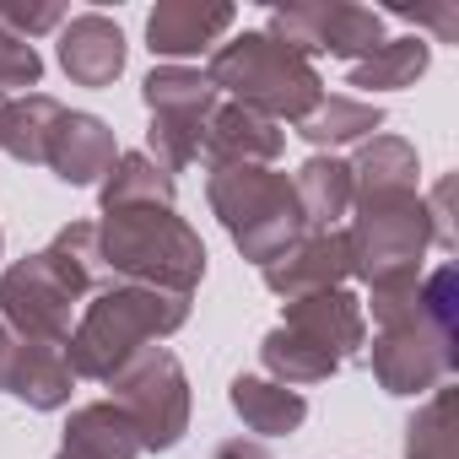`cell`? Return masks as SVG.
Masks as SVG:
<instances>
[{"label": "cell", "mask_w": 459, "mask_h": 459, "mask_svg": "<svg viewBox=\"0 0 459 459\" xmlns=\"http://www.w3.org/2000/svg\"><path fill=\"white\" fill-rule=\"evenodd\" d=\"M432 60V44L416 33V39H384L368 60L351 65V82L357 92H400V87H416V76L427 71Z\"/></svg>", "instance_id": "cell-22"}, {"label": "cell", "mask_w": 459, "mask_h": 459, "mask_svg": "<svg viewBox=\"0 0 459 459\" xmlns=\"http://www.w3.org/2000/svg\"><path fill=\"white\" fill-rule=\"evenodd\" d=\"M205 82L216 92H233L238 108H255L276 125L281 119L303 125L325 103V82H319L314 60L276 44L271 33H238L233 44H221L205 65Z\"/></svg>", "instance_id": "cell-3"}, {"label": "cell", "mask_w": 459, "mask_h": 459, "mask_svg": "<svg viewBox=\"0 0 459 459\" xmlns=\"http://www.w3.org/2000/svg\"><path fill=\"white\" fill-rule=\"evenodd\" d=\"M265 33L276 44L298 49L303 60L308 55H341L357 65L384 44V17L368 6H341V0H330V6H276Z\"/></svg>", "instance_id": "cell-9"}, {"label": "cell", "mask_w": 459, "mask_h": 459, "mask_svg": "<svg viewBox=\"0 0 459 459\" xmlns=\"http://www.w3.org/2000/svg\"><path fill=\"white\" fill-rule=\"evenodd\" d=\"M130 205H173V173H162L146 152L114 157L103 178V211H130Z\"/></svg>", "instance_id": "cell-23"}, {"label": "cell", "mask_w": 459, "mask_h": 459, "mask_svg": "<svg viewBox=\"0 0 459 459\" xmlns=\"http://www.w3.org/2000/svg\"><path fill=\"white\" fill-rule=\"evenodd\" d=\"M287 330L308 335V341H314V346H325L335 362L357 357V351H362V341H368L362 303H357L346 287H330V292H314V298L287 303Z\"/></svg>", "instance_id": "cell-12"}, {"label": "cell", "mask_w": 459, "mask_h": 459, "mask_svg": "<svg viewBox=\"0 0 459 459\" xmlns=\"http://www.w3.org/2000/svg\"><path fill=\"white\" fill-rule=\"evenodd\" d=\"M281 146H287L281 125L255 108H238V103H216L205 119V135H200V157L211 168H271L281 157Z\"/></svg>", "instance_id": "cell-10"}, {"label": "cell", "mask_w": 459, "mask_h": 459, "mask_svg": "<svg viewBox=\"0 0 459 459\" xmlns=\"http://www.w3.org/2000/svg\"><path fill=\"white\" fill-rule=\"evenodd\" d=\"M60 114H65V108H60L49 92L6 98V103H0V152H12L17 162H44Z\"/></svg>", "instance_id": "cell-21"}, {"label": "cell", "mask_w": 459, "mask_h": 459, "mask_svg": "<svg viewBox=\"0 0 459 459\" xmlns=\"http://www.w3.org/2000/svg\"><path fill=\"white\" fill-rule=\"evenodd\" d=\"M6 351H12V330L0 325V373H6Z\"/></svg>", "instance_id": "cell-30"}, {"label": "cell", "mask_w": 459, "mask_h": 459, "mask_svg": "<svg viewBox=\"0 0 459 459\" xmlns=\"http://www.w3.org/2000/svg\"><path fill=\"white\" fill-rule=\"evenodd\" d=\"M265 287L287 303L330 292L351 276V255H346V233H303L292 249H281L271 265H260Z\"/></svg>", "instance_id": "cell-11"}, {"label": "cell", "mask_w": 459, "mask_h": 459, "mask_svg": "<svg viewBox=\"0 0 459 459\" xmlns=\"http://www.w3.org/2000/svg\"><path fill=\"white\" fill-rule=\"evenodd\" d=\"M71 362H65V346H44V341H22L12 335V351H6V373H0V389L28 400L33 411H60L71 400Z\"/></svg>", "instance_id": "cell-13"}, {"label": "cell", "mask_w": 459, "mask_h": 459, "mask_svg": "<svg viewBox=\"0 0 459 459\" xmlns=\"http://www.w3.org/2000/svg\"><path fill=\"white\" fill-rule=\"evenodd\" d=\"M346 168H351V205L416 195V146L400 135H373Z\"/></svg>", "instance_id": "cell-17"}, {"label": "cell", "mask_w": 459, "mask_h": 459, "mask_svg": "<svg viewBox=\"0 0 459 459\" xmlns=\"http://www.w3.org/2000/svg\"><path fill=\"white\" fill-rule=\"evenodd\" d=\"M141 454V437L130 427V416L114 405V400H98V405H82L65 427V448L55 459H135Z\"/></svg>", "instance_id": "cell-19"}, {"label": "cell", "mask_w": 459, "mask_h": 459, "mask_svg": "<svg viewBox=\"0 0 459 459\" xmlns=\"http://www.w3.org/2000/svg\"><path fill=\"white\" fill-rule=\"evenodd\" d=\"M44 76V60L28 39H17L12 28H0V98H6L12 87H39Z\"/></svg>", "instance_id": "cell-28"}, {"label": "cell", "mask_w": 459, "mask_h": 459, "mask_svg": "<svg viewBox=\"0 0 459 459\" xmlns=\"http://www.w3.org/2000/svg\"><path fill=\"white\" fill-rule=\"evenodd\" d=\"M114 157H119V146H114V130L98 119V114H60V125H55V135H49V152H44V162L55 168V178H65V184H98L108 168H114Z\"/></svg>", "instance_id": "cell-16"}, {"label": "cell", "mask_w": 459, "mask_h": 459, "mask_svg": "<svg viewBox=\"0 0 459 459\" xmlns=\"http://www.w3.org/2000/svg\"><path fill=\"white\" fill-rule=\"evenodd\" d=\"M114 405L130 416L141 448H173L189 427V384L173 351L162 346H141L114 378Z\"/></svg>", "instance_id": "cell-6"}, {"label": "cell", "mask_w": 459, "mask_h": 459, "mask_svg": "<svg viewBox=\"0 0 459 459\" xmlns=\"http://www.w3.org/2000/svg\"><path fill=\"white\" fill-rule=\"evenodd\" d=\"M82 292L76 281L49 260V255H28L0 276V325L22 341H44V346H65L71 341V314H76Z\"/></svg>", "instance_id": "cell-8"}, {"label": "cell", "mask_w": 459, "mask_h": 459, "mask_svg": "<svg viewBox=\"0 0 459 459\" xmlns=\"http://www.w3.org/2000/svg\"><path fill=\"white\" fill-rule=\"evenodd\" d=\"M233 411L244 416V427L249 432H265V437H287V432H298L303 427V416H308V400L298 394V389H287V384H276V378H233Z\"/></svg>", "instance_id": "cell-20"}, {"label": "cell", "mask_w": 459, "mask_h": 459, "mask_svg": "<svg viewBox=\"0 0 459 459\" xmlns=\"http://www.w3.org/2000/svg\"><path fill=\"white\" fill-rule=\"evenodd\" d=\"M384 125V108L378 103H362V98H325L303 125L298 135L314 141V146H346V141H362Z\"/></svg>", "instance_id": "cell-25"}, {"label": "cell", "mask_w": 459, "mask_h": 459, "mask_svg": "<svg viewBox=\"0 0 459 459\" xmlns=\"http://www.w3.org/2000/svg\"><path fill=\"white\" fill-rule=\"evenodd\" d=\"M260 357H265V368L276 373V384H287V389H303V384H325V378L341 368V362H335L325 346H314L308 335H298V330H287V325H276V330L265 335Z\"/></svg>", "instance_id": "cell-24"}, {"label": "cell", "mask_w": 459, "mask_h": 459, "mask_svg": "<svg viewBox=\"0 0 459 459\" xmlns=\"http://www.w3.org/2000/svg\"><path fill=\"white\" fill-rule=\"evenodd\" d=\"M205 195L227 227V238L255 265H271L281 249L303 238V211H298L292 178L276 168H211Z\"/></svg>", "instance_id": "cell-4"}, {"label": "cell", "mask_w": 459, "mask_h": 459, "mask_svg": "<svg viewBox=\"0 0 459 459\" xmlns=\"http://www.w3.org/2000/svg\"><path fill=\"white\" fill-rule=\"evenodd\" d=\"M141 98L152 108V130H146V157L162 173H178L200 157V135L205 119L216 108V87L205 82V71L189 65H157L141 82Z\"/></svg>", "instance_id": "cell-5"}, {"label": "cell", "mask_w": 459, "mask_h": 459, "mask_svg": "<svg viewBox=\"0 0 459 459\" xmlns=\"http://www.w3.org/2000/svg\"><path fill=\"white\" fill-rule=\"evenodd\" d=\"M184 319H189V298L152 292V287H108L87 303L82 325L71 330L65 362L76 378L108 384L141 346H152L157 335H173Z\"/></svg>", "instance_id": "cell-2"}, {"label": "cell", "mask_w": 459, "mask_h": 459, "mask_svg": "<svg viewBox=\"0 0 459 459\" xmlns=\"http://www.w3.org/2000/svg\"><path fill=\"white\" fill-rule=\"evenodd\" d=\"M405 459H459V432H454V389H432L427 405L405 427Z\"/></svg>", "instance_id": "cell-26"}, {"label": "cell", "mask_w": 459, "mask_h": 459, "mask_svg": "<svg viewBox=\"0 0 459 459\" xmlns=\"http://www.w3.org/2000/svg\"><path fill=\"white\" fill-rule=\"evenodd\" d=\"M303 233H341V216L351 211V168L341 157H308L292 178Z\"/></svg>", "instance_id": "cell-18"}, {"label": "cell", "mask_w": 459, "mask_h": 459, "mask_svg": "<svg viewBox=\"0 0 459 459\" xmlns=\"http://www.w3.org/2000/svg\"><path fill=\"white\" fill-rule=\"evenodd\" d=\"M60 65L76 87H108L119 71H125V33L98 17V12H82V17H65L60 28Z\"/></svg>", "instance_id": "cell-15"}, {"label": "cell", "mask_w": 459, "mask_h": 459, "mask_svg": "<svg viewBox=\"0 0 459 459\" xmlns=\"http://www.w3.org/2000/svg\"><path fill=\"white\" fill-rule=\"evenodd\" d=\"M98 249H103V271L125 276V287L189 298L205 276V244L184 216H173V205L108 211L98 221Z\"/></svg>", "instance_id": "cell-1"}, {"label": "cell", "mask_w": 459, "mask_h": 459, "mask_svg": "<svg viewBox=\"0 0 459 459\" xmlns=\"http://www.w3.org/2000/svg\"><path fill=\"white\" fill-rule=\"evenodd\" d=\"M44 255L76 281V292H92L98 281H108V271H103V249H98V221H71V227H60L55 244H49Z\"/></svg>", "instance_id": "cell-27"}, {"label": "cell", "mask_w": 459, "mask_h": 459, "mask_svg": "<svg viewBox=\"0 0 459 459\" xmlns=\"http://www.w3.org/2000/svg\"><path fill=\"white\" fill-rule=\"evenodd\" d=\"M216 459H271V448H260V443H244V437H233V443H221V448H216Z\"/></svg>", "instance_id": "cell-29"}, {"label": "cell", "mask_w": 459, "mask_h": 459, "mask_svg": "<svg viewBox=\"0 0 459 459\" xmlns=\"http://www.w3.org/2000/svg\"><path fill=\"white\" fill-rule=\"evenodd\" d=\"M0 103H6V98H0Z\"/></svg>", "instance_id": "cell-31"}, {"label": "cell", "mask_w": 459, "mask_h": 459, "mask_svg": "<svg viewBox=\"0 0 459 459\" xmlns=\"http://www.w3.org/2000/svg\"><path fill=\"white\" fill-rule=\"evenodd\" d=\"M227 28H233V6H216V0H162L146 17V44H152V55L184 60V55L211 49Z\"/></svg>", "instance_id": "cell-14"}, {"label": "cell", "mask_w": 459, "mask_h": 459, "mask_svg": "<svg viewBox=\"0 0 459 459\" xmlns=\"http://www.w3.org/2000/svg\"><path fill=\"white\" fill-rule=\"evenodd\" d=\"M427 244H432V221H427L421 195L357 205V221H351V233H346L351 276H362V281L373 287V281H389V276L421 271Z\"/></svg>", "instance_id": "cell-7"}]
</instances>
